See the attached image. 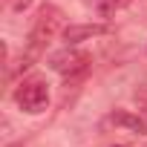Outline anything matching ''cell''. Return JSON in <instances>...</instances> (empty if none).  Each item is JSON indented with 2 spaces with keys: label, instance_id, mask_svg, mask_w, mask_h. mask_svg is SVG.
<instances>
[{
  "label": "cell",
  "instance_id": "6da1fadb",
  "mask_svg": "<svg viewBox=\"0 0 147 147\" xmlns=\"http://www.w3.org/2000/svg\"><path fill=\"white\" fill-rule=\"evenodd\" d=\"M15 101L26 113H43L49 107V90L43 81H23L15 90Z\"/></svg>",
  "mask_w": 147,
  "mask_h": 147
},
{
  "label": "cell",
  "instance_id": "7a4b0ae2",
  "mask_svg": "<svg viewBox=\"0 0 147 147\" xmlns=\"http://www.w3.org/2000/svg\"><path fill=\"white\" fill-rule=\"evenodd\" d=\"M49 66L58 72V75H63V78H75V75H81V72L90 66V55H84L78 49H61V52H55L49 58Z\"/></svg>",
  "mask_w": 147,
  "mask_h": 147
},
{
  "label": "cell",
  "instance_id": "3957f363",
  "mask_svg": "<svg viewBox=\"0 0 147 147\" xmlns=\"http://www.w3.org/2000/svg\"><path fill=\"white\" fill-rule=\"evenodd\" d=\"M104 32H107V26H101V23H78V26H66L63 29V40L66 43H81V40L98 38Z\"/></svg>",
  "mask_w": 147,
  "mask_h": 147
},
{
  "label": "cell",
  "instance_id": "277c9868",
  "mask_svg": "<svg viewBox=\"0 0 147 147\" xmlns=\"http://www.w3.org/2000/svg\"><path fill=\"white\" fill-rule=\"evenodd\" d=\"M110 121H113L115 127H124V130L136 133V136H147V121H144L141 115L127 113V110H115V113L110 115Z\"/></svg>",
  "mask_w": 147,
  "mask_h": 147
},
{
  "label": "cell",
  "instance_id": "5b68a950",
  "mask_svg": "<svg viewBox=\"0 0 147 147\" xmlns=\"http://www.w3.org/2000/svg\"><path fill=\"white\" fill-rule=\"evenodd\" d=\"M136 101L144 107V118H147V92H136Z\"/></svg>",
  "mask_w": 147,
  "mask_h": 147
},
{
  "label": "cell",
  "instance_id": "8992f818",
  "mask_svg": "<svg viewBox=\"0 0 147 147\" xmlns=\"http://www.w3.org/2000/svg\"><path fill=\"white\" fill-rule=\"evenodd\" d=\"M29 6H32V0H15V12H23Z\"/></svg>",
  "mask_w": 147,
  "mask_h": 147
},
{
  "label": "cell",
  "instance_id": "52a82bcc",
  "mask_svg": "<svg viewBox=\"0 0 147 147\" xmlns=\"http://www.w3.org/2000/svg\"><path fill=\"white\" fill-rule=\"evenodd\" d=\"M12 147H23V144H12Z\"/></svg>",
  "mask_w": 147,
  "mask_h": 147
}]
</instances>
